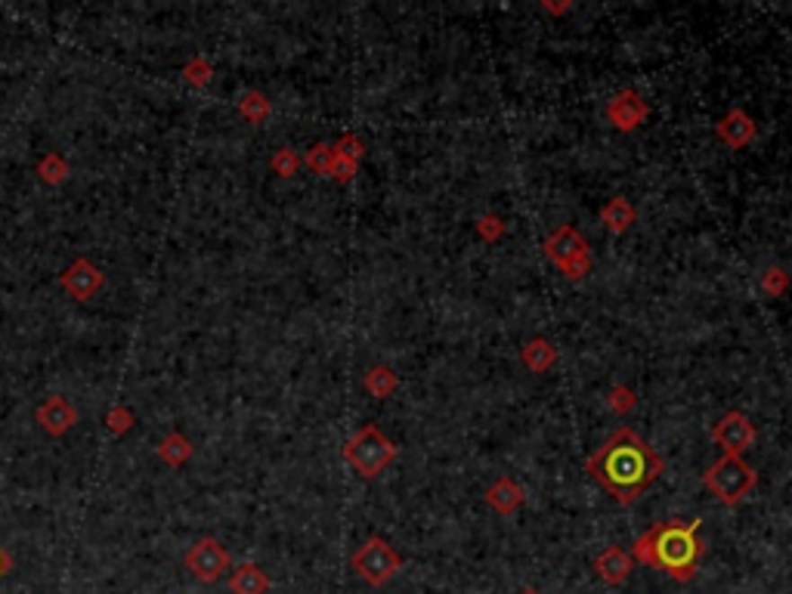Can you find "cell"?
<instances>
[{
  "mask_svg": "<svg viewBox=\"0 0 792 594\" xmlns=\"http://www.w3.org/2000/svg\"><path fill=\"white\" fill-rule=\"evenodd\" d=\"M476 233H480L486 242H499L504 233V223L495 214H483L480 220H476Z\"/></svg>",
  "mask_w": 792,
  "mask_h": 594,
  "instance_id": "f1b7e54d",
  "label": "cell"
},
{
  "mask_svg": "<svg viewBox=\"0 0 792 594\" xmlns=\"http://www.w3.org/2000/svg\"><path fill=\"white\" fill-rule=\"evenodd\" d=\"M353 570L360 579H366L369 585H375V589H381V585H387L390 579L396 576L399 567H403V561H399V554L394 548H390L384 539H369L366 545H360V551L353 554Z\"/></svg>",
  "mask_w": 792,
  "mask_h": 594,
  "instance_id": "8992f818",
  "label": "cell"
},
{
  "mask_svg": "<svg viewBox=\"0 0 792 594\" xmlns=\"http://www.w3.org/2000/svg\"><path fill=\"white\" fill-rule=\"evenodd\" d=\"M521 594H538V591H532V589H523Z\"/></svg>",
  "mask_w": 792,
  "mask_h": 594,
  "instance_id": "836d02e7",
  "label": "cell"
},
{
  "mask_svg": "<svg viewBox=\"0 0 792 594\" xmlns=\"http://www.w3.org/2000/svg\"><path fill=\"white\" fill-rule=\"evenodd\" d=\"M787 288H789V272L787 270H780V267L765 270V276H761V291H765V295L780 297Z\"/></svg>",
  "mask_w": 792,
  "mask_h": 594,
  "instance_id": "d4e9b609",
  "label": "cell"
},
{
  "mask_svg": "<svg viewBox=\"0 0 792 594\" xmlns=\"http://www.w3.org/2000/svg\"><path fill=\"white\" fill-rule=\"evenodd\" d=\"M663 471V458L632 428H619L588 458V474L619 505H632Z\"/></svg>",
  "mask_w": 792,
  "mask_h": 594,
  "instance_id": "6da1fadb",
  "label": "cell"
},
{
  "mask_svg": "<svg viewBox=\"0 0 792 594\" xmlns=\"http://www.w3.org/2000/svg\"><path fill=\"white\" fill-rule=\"evenodd\" d=\"M699 520L690 523H660L656 529V567H663L678 582H690L697 576Z\"/></svg>",
  "mask_w": 792,
  "mask_h": 594,
  "instance_id": "7a4b0ae2",
  "label": "cell"
},
{
  "mask_svg": "<svg viewBox=\"0 0 792 594\" xmlns=\"http://www.w3.org/2000/svg\"><path fill=\"white\" fill-rule=\"evenodd\" d=\"M521 362L529 368V372L542 375V372H548V368L557 362V347L551 344L548 338H532V341H527V344H523Z\"/></svg>",
  "mask_w": 792,
  "mask_h": 594,
  "instance_id": "9a60e30c",
  "label": "cell"
},
{
  "mask_svg": "<svg viewBox=\"0 0 792 594\" xmlns=\"http://www.w3.org/2000/svg\"><path fill=\"white\" fill-rule=\"evenodd\" d=\"M211 62L205 59V56H195V59L186 62L183 68V78L192 84V87H205V84H211Z\"/></svg>",
  "mask_w": 792,
  "mask_h": 594,
  "instance_id": "603a6c76",
  "label": "cell"
},
{
  "mask_svg": "<svg viewBox=\"0 0 792 594\" xmlns=\"http://www.w3.org/2000/svg\"><path fill=\"white\" fill-rule=\"evenodd\" d=\"M656 529L660 527L647 529V533L632 545V554L644 563V567H656Z\"/></svg>",
  "mask_w": 792,
  "mask_h": 594,
  "instance_id": "cb8c5ba5",
  "label": "cell"
},
{
  "mask_svg": "<svg viewBox=\"0 0 792 594\" xmlns=\"http://www.w3.org/2000/svg\"><path fill=\"white\" fill-rule=\"evenodd\" d=\"M601 220L607 223L610 233L619 235V233H626V229H632V223L637 220V211L626 199H613L610 205L601 208Z\"/></svg>",
  "mask_w": 792,
  "mask_h": 594,
  "instance_id": "ac0fdd59",
  "label": "cell"
},
{
  "mask_svg": "<svg viewBox=\"0 0 792 594\" xmlns=\"http://www.w3.org/2000/svg\"><path fill=\"white\" fill-rule=\"evenodd\" d=\"M158 458L165 461L167 467H183L189 458H192V443L183 437V433H167L158 443Z\"/></svg>",
  "mask_w": 792,
  "mask_h": 594,
  "instance_id": "e0dca14e",
  "label": "cell"
},
{
  "mask_svg": "<svg viewBox=\"0 0 792 594\" xmlns=\"http://www.w3.org/2000/svg\"><path fill=\"white\" fill-rule=\"evenodd\" d=\"M307 167H310L313 173H322V177H328L332 173V164H334V146L328 143H316L310 152H307Z\"/></svg>",
  "mask_w": 792,
  "mask_h": 594,
  "instance_id": "7402d4cb",
  "label": "cell"
},
{
  "mask_svg": "<svg viewBox=\"0 0 792 594\" xmlns=\"http://www.w3.org/2000/svg\"><path fill=\"white\" fill-rule=\"evenodd\" d=\"M715 134H718V139L725 146H731V149H743V146H749L755 139V121L746 115L743 109H731L725 118L718 121V128H715Z\"/></svg>",
  "mask_w": 792,
  "mask_h": 594,
  "instance_id": "7c38bea8",
  "label": "cell"
},
{
  "mask_svg": "<svg viewBox=\"0 0 792 594\" xmlns=\"http://www.w3.org/2000/svg\"><path fill=\"white\" fill-rule=\"evenodd\" d=\"M343 458H347V465L353 467L360 477L371 480V477H378L384 467L394 465L396 446L390 443V437H384L375 424H366V428H360L347 439V446H343Z\"/></svg>",
  "mask_w": 792,
  "mask_h": 594,
  "instance_id": "277c9868",
  "label": "cell"
},
{
  "mask_svg": "<svg viewBox=\"0 0 792 594\" xmlns=\"http://www.w3.org/2000/svg\"><path fill=\"white\" fill-rule=\"evenodd\" d=\"M545 10H548V13H566V10H570V4H557V6L555 4H545Z\"/></svg>",
  "mask_w": 792,
  "mask_h": 594,
  "instance_id": "d6a6232c",
  "label": "cell"
},
{
  "mask_svg": "<svg viewBox=\"0 0 792 594\" xmlns=\"http://www.w3.org/2000/svg\"><path fill=\"white\" fill-rule=\"evenodd\" d=\"M106 424H109L111 433H118V437H121V433H128L133 428V412L128 409V405H111L109 415H106Z\"/></svg>",
  "mask_w": 792,
  "mask_h": 594,
  "instance_id": "4316f807",
  "label": "cell"
},
{
  "mask_svg": "<svg viewBox=\"0 0 792 594\" xmlns=\"http://www.w3.org/2000/svg\"><path fill=\"white\" fill-rule=\"evenodd\" d=\"M38 173H40V180H44V183H50V186H62L68 180V164H66V158L59 155V152H47L44 158H40L38 162Z\"/></svg>",
  "mask_w": 792,
  "mask_h": 594,
  "instance_id": "ffe728a7",
  "label": "cell"
},
{
  "mask_svg": "<svg viewBox=\"0 0 792 594\" xmlns=\"http://www.w3.org/2000/svg\"><path fill=\"white\" fill-rule=\"evenodd\" d=\"M396 387H399V381H396V372H394V368H387V366H375V368H369V375H366V390H369L371 396H375V400H384V396H390Z\"/></svg>",
  "mask_w": 792,
  "mask_h": 594,
  "instance_id": "d6986e66",
  "label": "cell"
},
{
  "mask_svg": "<svg viewBox=\"0 0 792 594\" xmlns=\"http://www.w3.org/2000/svg\"><path fill=\"white\" fill-rule=\"evenodd\" d=\"M607 403H610V409L613 412H619V415H626V412H632L635 409V394L628 387H613V394L607 396Z\"/></svg>",
  "mask_w": 792,
  "mask_h": 594,
  "instance_id": "f546056e",
  "label": "cell"
},
{
  "mask_svg": "<svg viewBox=\"0 0 792 594\" xmlns=\"http://www.w3.org/2000/svg\"><path fill=\"white\" fill-rule=\"evenodd\" d=\"M34 421L40 424V430L50 433V437H62V433H68L75 428V421H78V412H75V405L66 400L62 394L56 396H47L44 403L38 405V412H34Z\"/></svg>",
  "mask_w": 792,
  "mask_h": 594,
  "instance_id": "30bf717a",
  "label": "cell"
},
{
  "mask_svg": "<svg viewBox=\"0 0 792 594\" xmlns=\"http://www.w3.org/2000/svg\"><path fill=\"white\" fill-rule=\"evenodd\" d=\"M703 483L709 486V492L721 505L737 508L740 501H746V495L759 486V474L743 461V456H721L712 461L709 471L703 474Z\"/></svg>",
  "mask_w": 792,
  "mask_h": 594,
  "instance_id": "3957f363",
  "label": "cell"
},
{
  "mask_svg": "<svg viewBox=\"0 0 792 594\" xmlns=\"http://www.w3.org/2000/svg\"><path fill=\"white\" fill-rule=\"evenodd\" d=\"M270 167L279 173V177H294V173H298V167H300V155L294 149H279L276 155H272Z\"/></svg>",
  "mask_w": 792,
  "mask_h": 594,
  "instance_id": "484cf974",
  "label": "cell"
},
{
  "mask_svg": "<svg viewBox=\"0 0 792 594\" xmlns=\"http://www.w3.org/2000/svg\"><path fill=\"white\" fill-rule=\"evenodd\" d=\"M4 572H10V554L0 548V576H4Z\"/></svg>",
  "mask_w": 792,
  "mask_h": 594,
  "instance_id": "1f68e13d",
  "label": "cell"
},
{
  "mask_svg": "<svg viewBox=\"0 0 792 594\" xmlns=\"http://www.w3.org/2000/svg\"><path fill=\"white\" fill-rule=\"evenodd\" d=\"M594 570H598V576L604 579L607 585H622L628 579V572H632V557H628L619 545H610V548H604L598 554Z\"/></svg>",
  "mask_w": 792,
  "mask_h": 594,
  "instance_id": "5bb4252c",
  "label": "cell"
},
{
  "mask_svg": "<svg viewBox=\"0 0 792 594\" xmlns=\"http://www.w3.org/2000/svg\"><path fill=\"white\" fill-rule=\"evenodd\" d=\"M59 285H62V291H66L68 297L90 300L96 291L102 288V285H106V276H102V270L96 267L93 261L78 257V261L68 263V267L59 272Z\"/></svg>",
  "mask_w": 792,
  "mask_h": 594,
  "instance_id": "ba28073f",
  "label": "cell"
},
{
  "mask_svg": "<svg viewBox=\"0 0 792 594\" xmlns=\"http://www.w3.org/2000/svg\"><path fill=\"white\" fill-rule=\"evenodd\" d=\"M607 115L619 130H635L647 121L650 109H647V102L641 100V93H635V90H619V93L613 96V102L607 106Z\"/></svg>",
  "mask_w": 792,
  "mask_h": 594,
  "instance_id": "8fae6325",
  "label": "cell"
},
{
  "mask_svg": "<svg viewBox=\"0 0 792 594\" xmlns=\"http://www.w3.org/2000/svg\"><path fill=\"white\" fill-rule=\"evenodd\" d=\"M356 171H360V164L350 162V158H343V155H338V152H334V164H332V173H328V177H334L338 183H350V180L356 177Z\"/></svg>",
  "mask_w": 792,
  "mask_h": 594,
  "instance_id": "4dcf8cb0",
  "label": "cell"
},
{
  "mask_svg": "<svg viewBox=\"0 0 792 594\" xmlns=\"http://www.w3.org/2000/svg\"><path fill=\"white\" fill-rule=\"evenodd\" d=\"M712 439L725 449V456H743L755 443V428L743 412H727L712 430Z\"/></svg>",
  "mask_w": 792,
  "mask_h": 594,
  "instance_id": "9c48e42d",
  "label": "cell"
},
{
  "mask_svg": "<svg viewBox=\"0 0 792 594\" xmlns=\"http://www.w3.org/2000/svg\"><path fill=\"white\" fill-rule=\"evenodd\" d=\"M523 499H527L523 486L517 483V480H511V477L495 480V483L489 486V492H486L489 508H493L495 514H502V517H511V514H514L517 508L523 505Z\"/></svg>",
  "mask_w": 792,
  "mask_h": 594,
  "instance_id": "4fadbf2b",
  "label": "cell"
},
{
  "mask_svg": "<svg viewBox=\"0 0 792 594\" xmlns=\"http://www.w3.org/2000/svg\"><path fill=\"white\" fill-rule=\"evenodd\" d=\"M545 257L564 272L566 279H582L592 270V257H588V242L582 239L573 226H560L545 239Z\"/></svg>",
  "mask_w": 792,
  "mask_h": 594,
  "instance_id": "5b68a950",
  "label": "cell"
},
{
  "mask_svg": "<svg viewBox=\"0 0 792 594\" xmlns=\"http://www.w3.org/2000/svg\"><path fill=\"white\" fill-rule=\"evenodd\" d=\"M238 111H242L251 124H261L266 121V115H270V100H266L261 90H248V93L238 100Z\"/></svg>",
  "mask_w": 792,
  "mask_h": 594,
  "instance_id": "44dd1931",
  "label": "cell"
},
{
  "mask_svg": "<svg viewBox=\"0 0 792 594\" xmlns=\"http://www.w3.org/2000/svg\"><path fill=\"white\" fill-rule=\"evenodd\" d=\"M229 591L233 594H266L270 591V576L257 563H242L229 576Z\"/></svg>",
  "mask_w": 792,
  "mask_h": 594,
  "instance_id": "2e32d148",
  "label": "cell"
},
{
  "mask_svg": "<svg viewBox=\"0 0 792 594\" xmlns=\"http://www.w3.org/2000/svg\"><path fill=\"white\" fill-rule=\"evenodd\" d=\"M186 570L192 572L199 582L211 585L217 582V579L223 576V572L229 570V551L223 548L220 542L214 539V536H201L199 542L189 545L186 557H183Z\"/></svg>",
  "mask_w": 792,
  "mask_h": 594,
  "instance_id": "52a82bcc",
  "label": "cell"
},
{
  "mask_svg": "<svg viewBox=\"0 0 792 594\" xmlns=\"http://www.w3.org/2000/svg\"><path fill=\"white\" fill-rule=\"evenodd\" d=\"M334 152H338V155H343V158H350V162L360 164V158L366 155V146H362V139H360V137L347 134V137H341V139H338Z\"/></svg>",
  "mask_w": 792,
  "mask_h": 594,
  "instance_id": "83f0119b",
  "label": "cell"
}]
</instances>
